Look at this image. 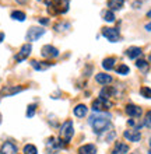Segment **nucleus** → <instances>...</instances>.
Listing matches in <instances>:
<instances>
[{
	"mask_svg": "<svg viewBox=\"0 0 151 154\" xmlns=\"http://www.w3.org/2000/svg\"><path fill=\"white\" fill-rule=\"evenodd\" d=\"M88 123L91 125L94 133L101 134L110 126V116L106 114H94L90 116Z\"/></svg>",
	"mask_w": 151,
	"mask_h": 154,
	"instance_id": "f257e3e1",
	"label": "nucleus"
},
{
	"mask_svg": "<svg viewBox=\"0 0 151 154\" xmlns=\"http://www.w3.org/2000/svg\"><path fill=\"white\" fill-rule=\"evenodd\" d=\"M74 136V128H73V121L67 119L63 122V125L60 126V139L66 144H69L71 137Z\"/></svg>",
	"mask_w": 151,
	"mask_h": 154,
	"instance_id": "f03ea898",
	"label": "nucleus"
},
{
	"mask_svg": "<svg viewBox=\"0 0 151 154\" xmlns=\"http://www.w3.org/2000/svg\"><path fill=\"white\" fill-rule=\"evenodd\" d=\"M69 10V0H53L49 6V11L53 14H65Z\"/></svg>",
	"mask_w": 151,
	"mask_h": 154,
	"instance_id": "7ed1b4c3",
	"label": "nucleus"
},
{
	"mask_svg": "<svg viewBox=\"0 0 151 154\" xmlns=\"http://www.w3.org/2000/svg\"><path fill=\"white\" fill-rule=\"evenodd\" d=\"M102 35L109 41V42H118L120 39V32L118 28H109V27H104L102 28Z\"/></svg>",
	"mask_w": 151,
	"mask_h": 154,
	"instance_id": "20e7f679",
	"label": "nucleus"
},
{
	"mask_svg": "<svg viewBox=\"0 0 151 154\" xmlns=\"http://www.w3.org/2000/svg\"><path fill=\"white\" fill-rule=\"evenodd\" d=\"M112 106V102L108 101V100H102V98H97L92 101V109L95 112H102V111L109 109Z\"/></svg>",
	"mask_w": 151,
	"mask_h": 154,
	"instance_id": "39448f33",
	"label": "nucleus"
},
{
	"mask_svg": "<svg viewBox=\"0 0 151 154\" xmlns=\"http://www.w3.org/2000/svg\"><path fill=\"white\" fill-rule=\"evenodd\" d=\"M41 55L45 59H53V57L59 56V51L53 45H44L41 48Z\"/></svg>",
	"mask_w": 151,
	"mask_h": 154,
	"instance_id": "423d86ee",
	"label": "nucleus"
},
{
	"mask_svg": "<svg viewBox=\"0 0 151 154\" xmlns=\"http://www.w3.org/2000/svg\"><path fill=\"white\" fill-rule=\"evenodd\" d=\"M45 34V29L44 28H39V27H31L28 29V32H27V41L29 42H34V41H38L39 38L42 37Z\"/></svg>",
	"mask_w": 151,
	"mask_h": 154,
	"instance_id": "0eeeda50",
	"label": "nucleus"
},
{
	"mask_svg": "<svg viewBox=\"0 0 151 154\" xmlns=\"http://www.w3.org/2000/svg\"><path fill=\"white\" fill-rule=\"evenodd\" d=\"M31 51H32V46H31V44H24L20 48V52H18L16 56H14V59H16L17 62L25 60V59H27V57L31 55Z\"/></svg>",
	"mask_w": 151,
	"mask_h": 154,
	"instance_id": "6e6552de",
	"label": "nucleus"
},
{
	"mask_svg": "<svg viewBox=\"0 0 151 154\" xmlns=\"http://www.w3.org/2000/svg\"><path fill=\"white\" fill-rule=\"evenodd\" d=\"M21 91H23V87H20V85H6L0 90V95L2 97H11V95H16Z\"/></svg>",
	"mask_w": 151,
	"mask_h": 154,
	"instance_id": "1a4fd4ad",
	"label": "nucleus"
},
{
	"mask_svg": "<svg viewBox=\"0 0 151 154\" xmlns=\"http://www.w3.org/2000/svg\"><path fill=\"white\" fill-rule=\"evenodd\" d=\"M125 139L129 140V142H140V139H141V133H140L137 129H129V130H125V133H123Z\"/></svg>",
	"mask_w": 151,
	"mask_h": 154,
	"instance_id": "9d476101",
	"label": "nucleus"
},
{
	"mask_svg": "<svg viewBox=\"0 0 151 154\" xmlns=\"http://www.w3.org/2000/svg\"><path fill=\"white\" fill-rule=\"evenodd\" d=\"M125 112L131 118H139L143 114V109H141L140 106L134 105V104H129V105H126V108H125Z\"/></svg>",
	"mask_w": 151,
	"mask_h": 154,
	"instance_id": "9b49d317",
	"label": "nucleus"
},
{
	"mask_svg": "<svg viewBox=\"0 0 151 154\" xmlns=\"http://www.w3.org/2000/svg\"><path fill=\"white\" fill-rule=\"evenodd\" d=\"M0 154H17V146L13 142H4L0 147Z\"/></svg>",
	"mask_w": 151,
	"mask_h": 154,
	"instance_id": "f8f14e48",
	"label": "nucleus"
},
{
	"mask_svg": "<svg viewBox=\"0 0 151 154\" xmlns=\"http://www.w3.org/2000/svg\"><path fill=\"white\" fill-rule=\"evenodd\" d=\"M78 154H97V147L91 143H87V144H83L81 147H78L77 150Z\"/></svg>",
	"mask_w": 151,
	"mask_h": 154,
	"instance_id": "ddd939ff",
	"label": "nucleus"
},
{
	"mask_svg": "<svg viewBox=\"0 0 151 154\" xmlns=\"http://www.w3.org/2000/svg\"><path fill=\"white\" fill-rule=\"evenodd\" d=\"M113 94H115L113 87H110V85H105V87L99 91V98H102V100H108V101H109V98L113 97Z\"/></svg>",
	"mask_w": 151,
	"mask_h": 154,
	"instance_id": "4468645a",
	"label": "nucleus"
},
{
	"mask_svg": "<svg viewBox=\"0 0 151 154\" xmlns=\"http://www.w3.org/2000/svg\"><path fill=\"white\" fill-rule=\"evenodd\" d=\"M127 151H129V146L126 143H122V142H116L113 149H112V154H125Z\"/></svg>",
	"mask_w": 151,
	"mask_h": 154,
	"instance_id": "2eb2a0df",
	"label": "nucleus"
},
{
	"mask_svg": "<svg viewBox=\"0 0 151 154\" xmlns=\"http://www.w3.org/2000/svg\"><path fill=\"white\" fill-rule=\"evenodd\" d=\"M95 80H97V83H99V84L102 85H106L109 84V83H112V76H109V74L106 73H98L97 76H95Z\"/></svg>",
	"mask_w": 151,
	"mask_h": 154,
	"instance_id": "dca6fc26",
	"label": "nucleus"
},
{
	"mask_svg": "<svg viewBox=\"0 0 151 154\" xmlns=\"http://www.w3.org/2000/svg\"><path fill=\"white\" fill-rule=\"evenodd\" d=\"M141 53H143V51H141V48H139V46H130V48L126 51L127 57H130V59H136V57L141 56Z\"/></svg>",
	"mask_w": 151,
	"mask_h": 154,
	"instance_id": "f3484780",
	"label": "nucleus"
},
{
	"mask_svg": "<svg viewBox=\"0 0 151 154\" xmlns=\"http://www.w3.org/2000/svg\"><path fill=\"white\" fill-rule=\"evenodd\" d=\"M87 111H88V108H87L84 104H78V105L74 106L73 114L76 115L77 118H84L87 115Z\"/></svg>",
	"mask_w": 151,
	"mask_h": 154,
	"instance_id": "a211bd4d",
	"label": "nucleus"
},
{
	"mask_svg": "<svg viewBox=\"0 0 151 154\" xmlns=\"http://www.w3.org/2000/svg\"><path fill=\"white\" fill-rule=\"evenodd\" d=\"M53 63L50 62H38V60H31V66L35 70H46L48 67H50Z\"/></svg>",
	"mask_w": 151,
	"mask_h": 154,
	"instance_id": "6ab92c4d",
	"label": "nucleus"
},
{
	"mask_svg": "<svg viewBox=\"0 0 151 154\" xmlns=\"http://www.w3.org/2000/svg\"><path fill=\"white\" fill-rule=\"evenodd\" d=\"M125 4V0H108V7H109L110 11H116V10H120Z\"/></svg>",
	"mask_w": 151,
	"mask_h": 154,
	"instance_id": "aec40b11",
	"label": "nucleus"
},
{
	"mask_svg": "<svg viewBox=\"0 0 151 154\" xmlns=\"http://www.w3.org/2000/svg\"><path fill=\"white\" fill-rule=\"evenodd\" d=\"M115 63H116V59L115 57H105L104 60H102V67L105 70H112L115 67Z\"/></svg>",
	"mask_w": 151,
	"mask_h": 154,
	"instance_id": "412c9836",
	"label": "nucleus"
},
{
	"mask_svg": "<svg viewBox=\"0 0 151 154\" xmlns=\"http://www.w3.org/2000/svg\"><path fill=\"white\" fill-rule=\"evenodd\" d=\"M11 18L16 21H25V18H27V16H25L24 11H20V10H14V11L11 13Z\"/></svg>",
	"mask_w": 151,
	"mask_h": 154,
	"instance_id": "4be33fe9",
	"label": "nucleus"
},
{
	"mask_svg": "<svg viewBox=\"0 0 151 154\" xmlns=\"http://www.w3.org/2000/svg\"><path fill=\"white\" fill-rule=\"evenodd\" d=\"M136 66H137L141 72H144V73L148 72V63L144 60V59H137V60H136Z\"/></svg>",
	"mask_w": 151,
	"mask_h": 154,
	"instance_id": "5701e85b",
	"label": "nucleus"
},
{
	"mask_svg": "<svg viewBox=\"0 0 151 154\" xmlns=\"http://www.w3.org/2000/svg\"><path fill=\"white\" fill-rule=\"evenodd\" d=\"M102 17H104V20L106 23H113L115 21V14L113 11H110V10H106V11L102 13Z\"/></svg>",
	"mask_w": 151,
	"mask_h": 154,
	"instance_id": "b1692460",
	"label": "nucleus"
},
{
	"mask_svg": "<svg viewBox=\"0 0 151 154\" xmlns=\"http://www.w3.org/2000/svg\"><path fill=\"white\" fill-rule=\"evenodd\" d=\"M53 28L56 29L57 32H62V31H66V29L70 28V23H65V21H62V23H59V24H56Z\"/></svg>",
	"mask_w": 151,
	"mask_h": 154,
	"instance_id": "393cba45",
	"label": "nucleus"
},
{
	"mask_svg": "<svg viewBox=\"0 0 151 154\" xmlns=\"http://www.w3.org/2000/svg\"><path fill=\"white\" fill-rule=\"evenodd\" d=\"M23 153L24 154H38V150H37V147L34 146V144H25Z\"/></svg>",
	"mask_w": 151,
	"mask_h": 154,
	"instance_id": "a878e982",
	"label": "nucleus"
},
{
	"mask_svg": "<svg viewBox=\"0 0 151 154\" xmlns=\"http://www.w3.org/2000/svg\"><path fill=\"white\" fill-rule=\"evenodd\" d=\"M116 72H118V74L126 76V74H129L130 69H129V66H126V65H120V66H118V67H116Z\"/></svg>",
	"mask_w": 151,
	"mask_h": 154,
	"instance_id": "bb28decb",
	"label": "nucleus"
},
{
	"mask_svg": "<svg viewBox=\"0 0 151 154\" xmlns=\"http://www.w3.org/2000/svg\"><path fill=\"white\" fill-rule=\"evenodd\" d=\"M140 94H141L144 98L151 100V88L150 87H141V88H140Z\"/></svg>",
	"mask_w": 151,
	"mask_h": 154,
	"instance_id": "cd10ccee",
	"label": "nucleus"
},
{
	"mask_svg": "<svg viewBox=\"0 0 151 154\" xmlns=\"http://www.w3.org/2000/svg\"><path fill=\"white\" fill-rule=\"evenodd\" d=\"M143 125L147 126L148 129H151V109L147 111V114L144 116V121H143Z\"/></svg>",
	"mask_w": 151,
	"mask_h": 154,
	"instance_id": "c85d7f7f",
	"label": "nucleus"
},
{
	"mask_svg": "<svg viewBox=\"0 0 151 154\" xmlns=\"http://www.w3.org/2000/svg\"><path fill=\"white\" fill-rule=\"evenodd\" d=\"M35 112H37V105H35V104L29 105L28 109H27V118H32L34 115H35Z\"/></svg>",
	"mask_w": 151,
	"mask_h": 154,
	"instance_id": "c756f323",
	"label": "nucleus"
},
{
	"mask_svg": "<svg viewBox=\"0 0 151 154\" xmlns=\"http://www.w3.org/2000/svg\"><path fill=\"white\" fill-rule=\"evenodd\" d=\"M38 21H39L42 25H48V24H49V20H48V18H39Z\"/></svg>",
	"mask_w": 151,
	"mask_h": 154,
	"instance_id": "7c9ffc66",
	"label": "nucleus"
},
{
	"mask_svg": "<svg viewBox=\"0 0 151 154\" xmlns=\"http://www.w3.org/2000/svg\"><path fill=\"white\" fill-rule=\"evenodd\" d=\"M144 28H146V31H151V23L146 24V27H144Z\"/></svg>",
	"mask_w": 151,
	"mask_h": 154,
	"instance_id": "2f4dec72",
	"label": "nucleus"
},
{
	"mask_svg": "<svg viewBox=\"0 0 151 154\" xmlns=\"http://www.w3.org/2000/svg\"><path fill=\"white\" fill-rule=\"evenodd\" d=\"M4 37H6V35H4V32H2V31H0V42H3V41H4Z\"/></svg>",
	"mask_w": 151,
	"mask_h": 154,
	"instance_id": "473e14b6",
	"label": "nucleus"
},
{
	"mask_svg": "<svg viewBox=\"0 0 151 154\" xmlns=\"http://www.w3.org/2000/svg\"><path fill=\"white\" fill-rule=\"evenodd\" d=\"M16 2H17V3H20V4H25L28 0H16Z\"/></svg>",
	"mask_w": 151,
	"mask_h": 154,
	"instance_id": "72a5a7b5",
	"label": "nucleus"
},
{
	"mask_svg": "<svg viewBox=\"0 0 151 154\" xmlns=\"http://www.w3.org/2000/svg\"><path fill=\"white\" fill-rule=\"evenodd\" d=\"M44 2H45V3L48 4V6H50V4L53 3V0H44Z\"/></svg>",
	"mask_w": 151,
	"mask_h": 154,
	"instance_id": "f704fd0d",
	"label": "nucleus"
},
{
	"mask_svg": "<svg viewBox=\"0 0 151 154\" xmlns=\"http://www.w3.org/2000/svg\"><path fill=\"white\" fill-rule=\"evenodd\" d=\"M147 17H148V18H151V10H150V11H147Z\"/></svg>",
	"mask_w": 151,
	"mask_h": 154,
	"instance_id": "c9c22d12",
	"label": "nucleus"
},
{
	"mask_svg": "<svg viewBox=\"0 0 151 154\" xmlns=\"http://www.w3.org/2000/svg\"><path fill=\"white\" fill-rule=\"evenodd\" d=\"M0 123H2V114H0Z\"/></svg>",
	"mask_w": 151,
	"mask_h": 154,
	"instance_id": "e433bc0d",
	"label": "nucleus"
},
{
	"mask_svg": "<svg viewBox=\"0 0 151 154\" xmlns=\"http://www.w3.org/2000/svg\"><path fill=\"white\" fill-rule=\"evenodd\" d=\"M150 147H151V137H150Z\"/></svg>",
	"mask_w": 151,
	"mask_h": 154,
	"instance_id": "4c0bfd02",
	"label": "nucleus"
}]
</instances>
